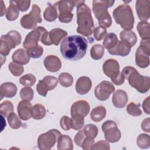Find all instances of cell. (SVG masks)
I'll return each mask as SVG.
<instances>
[{
  "mask_svg": "<svg viewBox=\"0 0 150 150\" xmlns=\"http://www.w3.org/2000/svg\"><path fill=\"white\" fill-rule=\"evenodd\" d=\"M88 47L87 40L79 35L66 37L61 43L60 50L62 56L69 60L77 61L83 58Z\"/></svg>",
  "mask_w": 150,
  "mask_h": 150,
  "instance_id": "1",
  "label": "cell"
},
{
  "mask_svg": "<svg viewBox=\"0 0 150 150\" xmlns=\"http://www.w3.org/2000/svg\"><path fill=\"white\" fill-rule=\"evenodd\" d=\"M76 6L77 22L78 25L77 32L86 37L91 36L94 29L91 10L85 4V1H80Z\"/></svg>",
  "mask_w": 150,
  "mask_h": 150,
  "instance_id": "2",
  "label": "cell"
},
{
  "mask_svg": "<svg viewBox=\"0 0 150 150\" xmlns=\"http://www.w3.org/2000/svg\"><path fill=\"white\" fill-rule=\"evenodd\" d=\"M124 79L128 80L129 85L138 92L145 93L149 91L150 80L149 77L140 74L133 67H125L121 72Z\"/></svg>",
  "mask_w": 150,
  "mask_h": 150,
  "instance_id": "3",
  "label": "cell"
},
{
  "mask_svg": "<svg viewBox=\"0 0 150 150\" xmlns=\"http://www.w3.org/2000/svg\"><path fill=\"white\" fill-rule=\"evenodd\" d=\"M114 2V1L104 0L93 1V11L101 26L109 28L111 25L112 19L108 8L112 6Z\"/></svg>",
  "mask_w": 150,
  "mask_h": 150,
  "instance_id": "4",
  "label": "cell"
},
{
  "mask_svg": "<svg viewBox=\"0 0 150 150\" xmlns=\"http://www.w3.org/2000/svg\"><path fill=\"white\" fill-rule=\"evenodd\" d=\"M113 18L117 24L124 30H131L134 27V17L131 6L128 4H122L114 9Z\"/></svg>",
  "mask_w": 150,
  "mask_h": 150,
  "instance_id": "5",
  "label": "cell"
},
{
  "mask_svg": "<svg viewBox=\"0 0 150 150\" xmlns=\"http://www.w3.org/2000/svg\"><path fill=\"white\" fill-rule=\"evenodd\" d=\"M103 70L104 73L111 79L114 84L120 86L124 82V77L120 71L119 63L115 59L107 60L103 65Z\"/></svg>",
  "mask_w": 150,
  "mask_h": 150,
  "instance_id": "6",
  "label": "cell"
},
{
  "mask_svg": "<svg viewBox=\"0 0 150 150\" xmlns=\"http://www.w3.org/2000/svg\"><path fill=\"white\" fill-rule=\"evenodd\" d=\"M53 5L59 11V21L62 23H69L73 18L71 13L76 6V1H59Z\"/></svg>",
  "mask_w": 150,
  "mask_h": 150,
  "instance_id": "7",
  "label": "cell"
},
{
  "mask_svg": "<svg viewBox=\"0 0 150 150\" xmlns=\"http://www.w3.org/2000/svg\"><path fill=\"white\" fill-rule=\"evenodd\" d=\"M62 134L56 129H52L40 134L38 139V146L41 150L50 149L57 142Z\"/></svg>",
  "mask_w": 150,
  "mask_h": 150,
  "instance_id": "8",
  "label": "cell"
},
{
  "mask_svg": "<svg viewBox=\"0 0 150 150\" xmlns=\"http://www.w3.org/2000/svg\"><path fill=\"white\" fill-rule=\"evenodd\" d=\"M41 22L40 8L36 4H33L30 13L23 15L20 21L21 26L27 29H35L37 23Z\"/></svg>",
  "mask_w": 150,
  "mask_h": 150,
  "instance_id": "9",
  "label": "cell"
},
{
  "mask_svg": "<svg viewBox=\"0 0 150 150\" xmlns=\"http://www.w3.org/2000/svg\"><path fill=\"white\" fill-rule=\"evenodd\" d=\"M101 129L104 133V137L108 142L114 143L120 139L121 132L118 128L117 124L114 121L108 120L105 121L102 124Z\"/></svg>",
  "mask_w": 150,
  "mask_h": 150,
  "instance_id": "10",
  "label": "cell"
},
{
  "mask_svg": "<svg viewBox=\"0 0 150 150\" xmlns=\"http://www.w3.org/2000/svg\"><path fill=\"white\" fill-rule=\"evenodd\" d=\"M115 90V87L108 81H103L95 88L94 94L96 97L100 101L107 100L111 94Z\"/></svg>",
  "mask_w": 150,
  "mask_h": 150,
  "instance_id": "11",
  "label": "cell"
},
{
  "mask_svg": "<svg viewBox=\"0 0 150 150\" xmlns=\"http://www.w3.org/2000/svg\"><path fill=\"white\" fill-rule=\"evenodd\" d=\"M46 29L42 26H38L35 29L30 32L25 39L23 43V47L28 49L31 47H35L38 45V42L40 40L42 33Z\"/></svg>",
  "mask_w": 150,
  "mask_h": 150,
  "instance_id": "12",
  "label": "cell"
},
{
  "mask_svg": "<svg viewBox=\"0 0 150 150\" xmlns=\"http://www.w3.org/2000/svg\"><path fill=\"white\" fill-rule=\"evenodd\" d=\"M135 9L138 18L141 21H146L149 18L150 1L137 0L135 3Z\"/></svg>",
  "mask_w": 150,
  "mask_h": 150,
  "instance_id": "13",
  "label": "cell"
},
{
  "mask_svg": "<svg viewBox=\"0 0 150 150\" xmlns=\"http://www.w3.org/2000/svg\"><path fill=\"white\" fill-rule=\"evenodd\" d=\"M22 40L21 34L16 30H11L6 35H4L1 38V40L4 42L11 49L15 48L19 45Z\"/></svg>",
  "mask_w": 150,
  "mask_h": 150,
  "instance_id": "14",
  "label": "cell"
},
{
  "mask_svg": "<svg viewBox=\"0 0 150 150\" xmlns=\"http://www.w3.org/2000/svg\"><path fill=\"white\" fill-rule=\"evenodd\" d=\"M90 109V105L87 101L85 100L77 101L71 107V116L79 115L84 118L89 113Z\"/></svg>",
  "mask_w": 150,
  "mask_h": 150,
  "instance_id": "15",
  "label": "cell"
},
{
  "mask_svg": "<svg viewBox=\"0 0 150 150\" xmlns=\"http://www.w3.org/2000/svg\"><path fill=\"white\" fill-rule=\"evenodd\" d=\"M17 111L19 118L22 120L26 121L32 118V106L28 101H21L18 104Z\"/></svg>",
  "mask_w": 150,
  "mask_h": 150,
  "instance_id": "16",
  "label": "cell"
},
{
  "mask_svg": "<svg viewBox=\"0 0 150 150\" xmlns=\"http://www.w3.org/2000/svg\"><path fill=\"white\" fill-rule=\"evenodd\" d=\"M131 49V46L127 42L121 40L120 41H118V43L114 47L107 50L111 54L124 57L127 56L129 53Z\"/></svg>",
  "mask_w": 150,
  "mask_h": 150,
  "instance_id": "17",
  "label": "cell"
},
{
  "mask_svg": "<svg viewBox=\"0 0 150 150\" xmlns=\"http://www.w3.org/2000/svg\"><path fill=\"white\" fill-rule=\"evenodd\" d=\"M45 68L50 72L58 71L62 67V62L60 59L54 55H49L43 61Z\"/></svg>",
  "mask_w": 150,
  "mask_h": 150,
  "instance_id": "18",
  "label": "cell"
},
{
  "mask_svg": "<svg viewBox=\"0 0 150 150\" xmlns=\"http://www.w3.org/2000/svg\"><path fill=\"white\" fill-rule=\"evenodd\" d=\"M92 86V82L90 79L86 76H82L78 79L76 84V90L81 95L88 93Z\"/></svg>",
  "mask_w": 150,
  "mask_h": 150,
  "instance_id": "19",
  "label": "cell"
},
{
  "mask_svg": "<svg viewBox=\"0 0 150 150\" xmlns=\"http://www.w3.org/2000/svg\"><path fill=\"white\" fill-rule=\"evenodd\" d=\"M128 100L127 93L122 90H116L112 95V102L113 105L118 108H124Z\"/></svg>",
  "mask_w": 150,
  "mask_h": 150,
  "instance_id": "20",
  "label": "cell"
},
{
  "mask_svg": "<svg viewBox=\"0 0 150 150\" xmlns=\"http://www.w3.org/2000/svg\"><path fill=\"white\" fill-rule=\"evenodd\" d=\"M17 92L16 85L12 82H5L0 86V100L4 97L8 98L13 97Z\"/></svg>",
  "mask_w": 150,
  "mask_h": 150,
  "instance_id": "21",
  "label": "cell"
},
{
  "mask_svg": "<svg viewBox=\"0 0 150 150\" xmlns=\"http://www.w3.org/2000/svg\"><path fill=\"white\" fill-rule=\"evenodd\" d=\"M149 54L144 51L139 46L135 53V63L136 64L141 68H146L149 65Z\"/></svg>",
  "mask_w": 150,
  "mask_h": 150,
  "instance_id": "22",
  "label": "cell"
},
{
  "mask_svg": "<svg viewBox=\"0 0 150 150\" xmlns=\"http://www.w3.org/2000/svg\"><path fill=\"white\" fill-rule=\"evenodd\" d=\"M12 59L13 62L24 65L28 64L30 61V56L27 51L23 49H18L14 52L12 56Z\"/></svg>",
  "mask_w": 150,
  "mask_h": 150,
  "instance_id": "23",
  "label": "cell"
},
{
  "mask_svg": "<svg viewBox=\"0 0 150 150\" xmlns=\"http://www.w3.org/2000/svg\"><path fill=\"white\" fill-rule=\"evenodd\" d=\"M67 35V32L60 28H55L52 29L49 32V37L52 45L57 46L61 40Z\"/></svg>",
  "mask_w": 150,
  "mask_h": 150,
  "instance_id": "24",
  "label": "cell"
},
{
  "mask_svg": "<svg viewBox=\"0 0 150 150\" xmlns=\"http://www.w3.org/2000/svg\"><path fill=\"white\" fill-rule=\"evenodd\" d=\"M137 29L142 40H150V26L146 21L139 22Z\"/></svg>",
  "mask_w": 150,
  "mask_h": 150,
  "instance_id": "25",
  "label": "cell"
},
{
  "mask_svg": "<svg viewBox=\"0 0 150 150\" xmlns=\"http://www.w3.org/2000/svg\"><path fill=\"white\" fill-rule=\"evenodd\" d=\"M73 144L71 138L67 135H61L57 141L58 150H72Z\"/></svg>",
  "mask_w": 150,
  "mask_h": 150,
  "instance_id": "26",
  "label": "cell"
},
{
  "mask_svg": "<svg viewBox=\"0 0 150 150\" xmlns=\"http://www.w3.org/2000/svg\"><path fill=\"white\" fill-rule=\"evenodd\" d=\"M121 40L127 42L132 47L137 41V37L134 32L131 30H123L120 33Z\"/></svg>",
  "mask_w": 150,
  "mask_h": 150,
  "instance_id": "27",
  "label": "cell"
},
{
  "mask_svg": "<svg viewBox=\"0 0 150 150\" xmlns=\"http://www.w3.org/2000/svg\"><path fill=\"white\" fill-rule=\"evenodd\" d=\"M106 115V109L102 105H99L93 108L90 112L91 119L94 122H100Z\"/></svg>",
  "mask_w": 150,
  "mask_h": 150,
  "instance_id": "28",
  "label": "cell"
},
{
  "mask_svg": "<svg viewBox=\"0 0 150 150\" xmlns=\"http://www.w3.org/2000/svg\"><path fill=\"white\" fill-rule=\"evenodd\" d=\"M103 46L107 50L114 47L118 42L117 36L114 33H109L104 38Z\"/></svg>",
  "mask_w": 150,
  "mask_h": 150,
  "instance_id": "29",
  "label": "cell"
},
{
  "mask_svg": "<svg viewBox=\"0 0 150 150\" xmlns=\"http://www.w3.org/2000/svg\"><path fill=\"white\" fill-rule=\"evenodd\" d=\"M44 19L47 22H53L57 18V12L56 7L49 4L48 6L43 12Z\"/></svg>",
  "mask_w": 150,
  "mask_h": 150,
  "instance_id": "30",
  "label": "cell"
},
{
  "mask_svg": "<svg viewBox=\"0 0 150 150\" xmlns=\"http://www.w3.org/2000/svg\"><path fill=\"white\" fill-rule=\"evenodd\" d=\"M9 3L10 5L8 8L6 18L8 21H13L18 18L19 15V10L13 1H10Z\"/></svg>",
  "mask_w": 150,
  "mask_h": 150,
  "instance_id": "31",
  "label": "cell"
},
{
  "mask_svg": "<svg viewBox=\"0 0 150 150\" xmlns=\"http://www.w3.org/2000/svg\"><path fill=\"white\" fill-rule=\"evenodd\" d=\"M46 110L45 107L40 104H37L32 107V118L35 120H40L45 117Z\"/></svg>",
  "mask_w": 150,
  "mask_h": 150,
  "instance_id": "32",
  "label": "cell"
},
{
  "mask_svg": "<svg viewBox=\"0 0 150 150\" xmlns=\"http://www.w3.org/2000/svg\"><path fill=\"white\" fill-rule=\"evenodd\" d=\"M104 49L103 46L99 44L94 45L90 50V56L94 60H99L104 55Z\"/></svg>",
  "mask_w": 150,
  "mask_h": 150,
  "instance_id": "33",
  "label": "cell"
},
{
  "mask_svg": "<svg viewBox=\"0 0 150 150\" xmlns=\"http://www.w3.org/2000/svg\"><path fill=\"white\" fill-rule=\"evenodd\" d=\"M58 80L61 86L64 87H70L73 83V78L72 76L68 73H62L58 77Z\"/></svg>",
  "mask_w": 150,
  "mask_h": 150,
  "instance_id": "34",
  "label": "cell"
},
{
  "mask_svg": "<svg viewBox=\"0 0 150 150\" xmlns=\"http://www.w3.org/2000/svg\"><path fill=\"white\" fill-rule=\"evenodd\" d=\"M15 112H11L8 117L7 120L9 127L14 129L19 128L22 126V121Z\"/></svg>",
  "mask_w": 150,
  "mask_h": 150,
  "instance_id": "35",
  "label": "cell"
},
{
  "mask_svg": "<svg viewBox=\"0 0 150 150\" xmlns=\"http://www.w3.org/2000/svg\"><path fill=\"white\" fill-rule=\"evenodd\" d=\"M12 112H13V105L11 101L6 100L1 104L0 112L2 116L7 117Z\"/></svg>",
  "mask_w": 150,
  "mask_h": 150,
  "instance_id": "36",
  "label": "cell"
},
{
  "mask_svg": "<svg viewBox=\"0 0 150 150\" xmlns=\"http://www.w3.org/2000/svg\"><path fill=\"white\" fill-rule=\"evenodd\" d=\"M137 145L142 149L148 148L150 146L149 135L145 134H141L137 137Z\"/></svg>",
  "mask_w": 150,
  "mask_h": 150,
  "instance_id": "37",
  "label": "cell"
},
{
  "mask_svg": "<svg viewBox=\"0 0 150 150\" xmlns=\"http://www.w3.org/2000/svg\"><path fill=\"white\" fill-rule=\"evenodd\" d=\"M83 131L87 137L92 139H94L97 137L98 132L97 127L92 124H89L85 125Z\"/></svg>",
  "mask_w": 150,
  "mask_h": 150,
  "instance_id": "38",
  "label": "cell"
},
{
  "mask_svg": "<svg viewBox=\"0 0 150 150\" xmlns=\"http://www.w3.org/2000/svg\"><path fill=\"white\" fill-rule=\"evenodd\" d=\"M36 82V77L32 74H26L19 79V83L23 86L30 87Z\"/></svg>",
  "mask_w": 150,
  "mask_h": 150,
  "instance_id": "39",
  "label": "cell"
},
{
  "mask_svg": "<svg viewBox=\"0 0 150 150\" xmlns=\"http://www.w3.org/2000/svg\"><path fill=\"white\" fill-rule=\"evenodd\" d=\"M42 80L48 90H53L57 86L59 81L56 77L52 76H45Z\"/></svg>",
  "mask_w": 150,
  "mask_h": 150,
  "instance_id": "40",
  "label": "cell"
},
{
  "mask_svg": "<svg viewBox=\"0 0 150 150\" xmlns=\"http://www.w3.org/2000/svg\"><path fill=\"white\" fill-rule=\"evenodd\" d=\"M8 69L11 73L14 76H21L24 71L23 67L18 63L15 62H11L8 65Z\"/></svg>",
  "mask_w": 150,
  "mask_h": 150,
  "instance_id": "41",
  "label": "cell"
},
{
  "mask_svg": "<svg viewBox=\"0 0 150 150\" xmlns=\"http://www.w3.org/2000/svg\"><path fill=\"white\" fill-rule=\"evenodd\" d=\"M72 128L74 130H80L83 128L84 124V117L79 115H74L71 116Z\"/></svg>",
  "mask_w": 150,
  "mask_h": 150,
  "instance_id": "42",
  "label": "cell"
},
{
  "mask_svg": "<svg viewBox=\"0 0 150 150\" xmlns=\"http://www.w3.org/2000/svg\"><path fill=\"white\" fill-rule=\"evenodd\" d=\"M20 97L22 100L30 101L33 97V89L29 87L22 88L20 91Z\"/></svg>",
  "mask_w": 150,
  "mask_h": 150,
  "instance_id": "43",
  "label": "cell"
},
{
  "mask_svg": "<svg viewBox=\"0 0 150 150\" xmlns=\"http://www.w3.org/2000/svg\"><path fill=\"white\" fill-rule=\"evenodd\" d=\"M127 112L133 116V117H138L142 114V111L139 107V105L132 102L129 103L127 107Z\"/></svg>",
  "mask_w": 150,
  "mask_h": 150,
  "instance_id": "44",
  "label": "cell"
},
{
  "mask_svg": "<svg viewBox=\"0 0 150 150\" xmlns=\"http://www.w3.org/2000/svg\"><path fill=\"white\" fill-rule=\"evenodd\" d=\"M27 52L30 56V57L33 58V59H37L39 58L43 54V49L42 46L40 45H38L35 47L29 48L27 49Z\"/></svg>",
  "mask_w": 150,
  "mask_h": 150,
  "instance_id": "45",
  "label": "cell"
},
{
  "mask_svg": "<svg viewBox=\"0 0 150 150\" xmlns=\"http://www.w3.org/2000/svg\"><path fill=\"white\" fill-rule=\"evenodd\" d=\"M93 33L96 40L100 41L103 40L107 35V29L103 26H97L93 30Z\"/></svg>",
  "mask_w": 150,
  "mask_h": 150,
  "instance_id": "46",
  "label": "cell"
},
{
  "mask_svg": "<svg viewBox=\"0 0 150 150\" xmlns=\"http://www.w3.org/2000/svg\"><path fill=\"white\" fill-rule=\"evenodd\" d=\"M61 128L65 131H68L72 128V119L67 116H63L60 120Z\"/></svg>",
  "mask_w": 150,
  "mask_h": 150,
  "instance_id": "47",
  "label": "cell"
},
{
  "mask_svg": "<svg viewBox=\"0 0 150 150\" xmlns=\"http://www.w3.org/2000/svg\"><path fill=\"white\" fill-rule=\"evenodd\" d=\"M110 149V144L107 141L100 140L94 144L91 147L92 150L101 149V150H109Z\"/></svg>",
  "mask_w": 150,
  "mask_h": 150,
  "instance_id": "48",
  "label": "cell"
},
{
  "mask_svg": "<svg viewBox=\"0 0 150 150\" xmlns=\"http://www.w3.org/2000/svg\"><path fill=\"white\" fill-rule=\"evenodd\" d=\"M19 11L23 12L28 9L30 6V1H13Z\"/></svg>",
  "mask_w": 150,
  "mask_h": 150,
  "instance_id": "49",
  "label": "cell"
},
{
  "mask_svg": "<svg viewBox=\"0 0 150 150\" xmlns=\"http://www.w3.org/2000/svg\"><path fill=\"white\" fill-rule=\"evenodd\" d=\"M36 90L38 93V94L42 96L46 97L47 95V93L48 92V90L46 86L45 85L44 83L42 81V80H39L37 86H36Z\"/></svg>",
  "mask_w": 150,
  "mask_h": 150,
  "instance_id": "50",
  "label": "cell"
},
{
  "mask_svg": "<svg viewBox=\"0 0 150 150\" xmlns=\"http://www.w3.org/2000/svg\"><path fill=\"white\" fill-rule=\"evenodd\" d=\"M86 138V136L85 135L84 132L83 130H80L78 131V132L76 134L74 139L76 144L78 146H81V145L84 141L85 138Z\"/></svg>",
  "mask_w": 150,
  "mask_h": 150,
  "instance_id": "51",
  "label": "cell"
},
{
  "mask_svg": "<svg viewBox=\"0 0 150 150\" xmlns=\"http://www.w3.org/2000/svg\"><path fill=\"white\" fill-rule=\"evenodd\" d=\"M94 144V139H92L86 137L81 147L84 150H90L91 149V147Z\"/></svg>",
  "mask_w": 150,
  "mask_h": 150,
  "instance_id": "52",
  "label": "cell"
},
{
  "mask_svg": "<svg viewBox=\"0 0 150 150\" xmlns=\"http://www.w3.org/2000/svg\"><path fill=\"white\" fill-rule=\"evenodd\" d=\"M40 41L45 45L50 46V45H52V42L50 40L49 37V32L47 31V30H46L42 33V36H41V39H40Z\"/></svg>",
  "mask_w": 150,
  "mask_h": 150,
  "instance_id": "53",
  "label": "cell"
},
{
  "mask_svg": "<svg viewBox=\"0 0 150 150\" xmlns=\"http://www.w3.org/2000/svg\"><path fill=\"white\" fill-rule=\"evenodd\" d=\"M139 46L148 54L150 53V40H142L140 42Z\"/></svg>",
  "mask_w": 150,
  "mask_h": 150,
  "instance_id": "54",
  "label": "cell"
},
{
  "mask_svg": "<svg viewBox=\"0 0 150 150\" xmlns=\"http://www.w3.org/2000/svg\"><path fill=\"white\" fill-rule=\"evenodd\" d=\"M149 122H150V118H146L145 119H144L141 124V128L142 129L145 131L146 132L148 133H149L150 132L149 130Z\"/></svg>",
  "mask_w": 150,
  "mask_h": 150,
  "instance_id": "55",
  "label": "cell"
},
{
  "mask_svg": "<svg viewBox=\"0 0 150 150\" xmlns=\"http://www.w3.org/2000/svg\"><path fill=\"white\" fill-rule=\"evenodd\" d=\"M150 97H148L146 98H145L142 103V108L145 113L147 114H150V108H149V101Z\"/></svg>",
  "mask_w": 150,
  "mask_h": 150,
  "instance_id": "56",
  "label": "cell"
},
{
  "mask_svg": "<svg viewBox=\"0 0 150 150\" xmlns=\"http://www.w3.org/2000/svg\"><path fill=\"white\" fill-rule=\"evenodd\" d=\"M6 11V7H5V5L4 3V1H1V15H0V16H4V14H5Z\"/></svg>",
  "mask_w": 150,
  "mask_h": 150,
  "instance_id": "57",
  "label": "cell"
}]
</instances>
